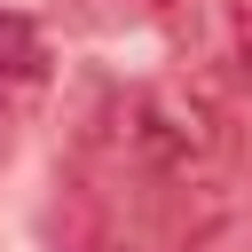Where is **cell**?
<instances>
[{"mask_svg":"<svg viewBox=\"0 0 252 252\" xmlns=\"http://www.w3.org/2000/svg\"><path fill=\"white\" fill-rule=\"evenodd\" d=\"M126 142H134L150 165H189V158L213 142V126H205V102H197V94H134Z\"/></svg>","mask_w":252,"mask_h":252,"instance_id":"obj_1","label":"cell"},{"mask_svg":"<svg viewBox=\"0 0 252 252\" xmlns=\"http://www.w3.org/2000/svg\"><path fill=\"white\" fill-rule=\"evenodd\" d=\"M0 79H16V87L47 79V32L16 8H0Z\"/></svg>","mask_w":252,"mask_h":252,"instance_id":"obj_2","label":"cell"},{"mask_svg":"<svg viewBox=\"0 0 252 252\" xmlns=\"http://www.w3.org/2000/svg\"><path fill=\"white\" fill-rule=\"evenodd\" d=\"M8 158H16V110L0 102V165H8Z\"/></svg>","mask_w":252,"mask_h":252,"instance_id":"obj_3","label":"cell"},{"mask_svg":"<svg viewBox=\"0 0 252 252\" xmlns=\"http://www.w3.org/2000/svg\"><path fill=\"white\" fill-rule=\"evenodd\" d=\"M150 8H158V16H165V24H181V16H189V8H197V0H150Z\"/></svg>","mask_w":252,"mask_h":252,"instance_id":"obj_4","label":"cell"}]
</instances>
